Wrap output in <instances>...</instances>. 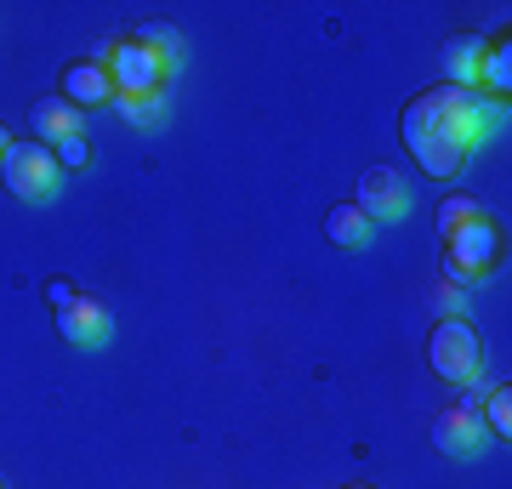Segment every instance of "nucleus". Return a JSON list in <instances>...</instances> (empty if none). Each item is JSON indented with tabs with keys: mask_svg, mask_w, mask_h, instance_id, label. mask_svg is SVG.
Here are the masks:
<instances>
[{
	"mask_svg": "<svg viewBox=\"0 0 512 489\" xmlns=\"http://www.w3.org/2000/svg\"><path fill=\"white\" fill-rule=\"evenodd\" d=\"M137 46H143V52H154L165 63V69H171V63H177V29H171V23H143V29H137Z\"/></svg>",
	"mask_w": 512,
	"mask_h": 489,
	"instance_id": "obj_16",
	"label": "nucleus"
},
{
	"mask_svg": "<svg viewBox=\"0 0 512 489\" xmlns=\"http://www.w3.org/2000/svg\"><path fill=\"white\" fill-rule=\"evenodd\" d=\"M57 330H63V342L97 353V347H109L114 319H109V308H103L97 296H74L69 308H57Z\"/></svg>",
	"mask_w": 512,
	"mask_h": 489,
	"instance_id": "obj_8",
	"label": "nucleus"
},
{
	"mask_svg": "<svg viewBox=\"0 0 512 489\" xmlns=\"http://www.w3.org/2000/svg\"><path fill=\"white\" fill-rule=\"evenodd\" d=\"M501 120H507V103H490L467 86H433L404 109L399 137L427 177H456L467 154L478 143H490V131Z\"/></svg>",
	"mask_w": 512,
	"mask_h": 489,
	"instance_id": "obj_1",
	"label": "nucleus"
},
{
	"mask_svg": "<svg viewBox=\"0 0 512 489\" xmlns=\"http://www.w3.org/2000/svg\"><path fill=\"white\" fill-rule=\"evenodd\" d=\"M484 421H478V404H450V410H439V416H433V450L439 455H461V461H467V455H478L484 450Z\"/></svg>",
	"mask_w": 512,
	"mask_h": 489,
	"instance_id": "obj_7",
	"label": "nucleus"
},
{
	"mask_svg": "<svg viewBox=\"0 0 512 489\" xmlns=\"http://www.w3.org/2000/svg\"><path fill=\"white\" fill-rule=\"evenodd\" d=\"M74 296H80V290H74L69 279H46V302H52V308H69Z\"/></svg>",
	"mask_w": 512,
	"mask_h": 489,
	"instance_id": "obj_19",
	"label": "nucleus"
},
{
	"mask_svg": "<svg viewBox=\"0 0 512 489\" xmlns=\"http://www.w3.org/2000/svg\"><path fill=\"white\" fill-rule=\"evenodd\" d=\"M359 211H365L370 222H399L410 217V205H416V194H410V182L399 177V171H387V165H370L365 177H359Z\"/></svg>",
	"mask_w": 512,
	"mask_h": 489,
	"instance_id": "obj_6",
	"label": "nucleus"
},
{
	"mask_svg": "<svg viewBox=\"0 0 512 489\" xmlns=\"http://www.w3.org/2000/svg\"><path fill=\"white\" fill-rule=\"evenodd\" d=\"M6 148H12V131L0 126V160H6Z\"/></svg>",
	"mask_w": 512,
	"mask_h": 489,
	"instance_id": "obj_20",
	"label": "nucleus"
},
{
	"mask_svg": "<svg viewBox=\"0 0 512 489\" xmlns=\"http://www.w3.org/2000/svg\"><path fill=\"white\" fill-rule=\"evenodd\" d=\"M478 217H490V211H484V205H478L473 194H450V200L439 205V234L450 239L456 228H467V222H478Z\"/></svg>",
	"mask_w": 512,
	"mask_h": 489,
	"instance_id": "obj_15",
	"label": "nucleus"
},
{
	"mask_svg": "<svg viewBox=\"0 0 512 489\" xmlns=\"http://www.w3.org/2000/svg\"><path fill=\"white\" fill-rule=\"evenodd\" d=\"M120 114H126L131 126H160L165 120V91H148V97H114Z\"/></svg>",
	"mask_w": 512,
	"mask_h": 489,
	"instance_id": "obj_17",
	"label": "nucleus"
},
{
	"mask_svg": "<svg viewBox=\"0 0 512 489\" xmlns=\"http://www.w3.org/2000/svg\"><path fill=\"white\" fill-rule=\"evenodd\" d=\"M0 182L18 194V200H52L57 188H63V165L46 143H12L6 148V160H0Z\"/></svg>",
	"mask_w": 512,
	"mask_h": 489,
	"instance_id": "obj_3",
	"label": "nucleus"
},
{
	"mask_svg": "<svg viewBox=\"0 0 512 489\" xmlns=\"http://www.w3.org/2000/svg\"><path fill=\"white\" fill-rule=\"evenodd\" d=\"M348 489H370V484H348Z\"/></svg>",
	"mask_w": 512,
	"mask_h": 489,
	"instance_id": "obj_21",
	"label": "nucleus"
},
{
	"mask_svg": "<svg viewBox=\"0 0 512 489\" xmlns=\"http://www.w3.org/2000/svg\"><path fill=\"white\" fill-rule=\"evenodd\" d=\"M52 154H57V165H63V171H80V165H92V143H86V131H80V137H63Z\"/></svg>",
	"mask_w": 512,
	"mask_h": 489,
	"instance_id": "obj_18",
	"label": "nucleus"
},
{
	"mask_svg": "<svg viewBox=\"0 0 512 489\" xmlns=\"http://www.w3.org/2000/svg\"><path fill=\"white\" fill-rule=\"evenodd\" d=\"M484 46L490 40L484 35H456L450 46H444V74H450V86H478V63H484Z\"/></svg>",
	"mask_w": 512,
	"mask_h": 489,
	"instance_id": "obj_13",
	"label": "nucleus"
},
{
	"mask_svg": "<svg viewBox=\"0 0 512 489\" xmlns=\"http://www.w3.org/2000/svg\"><path fill=\"white\" fill-rule=\"evenodd\" d=\"M478 97L490 91V103H507V91H512V40L501 35V46H484V63H478Z\"/></svg>",
	"mask_w": 512,
	"mask_h": 489,
	"instance_id": "obj_12",
	"label": "nucleus"
},
{
	"mask_svg": "<svg viewBox=\"0 0 512 489\" xmlns=\"http://www.w3.org/2000/svg\"><path fill=\"white\" fill-rule=\"evenodd\" d=\"M495 262H501V234H495L490 217L467 222V228L444 239V273L461 279V285H478L484 273H495Z\"/></svg>",
	"mask_w": 512,
	"mask_h": 489,
	"instance_id": "obj_4",
	"label": "nucleus"
},
{
	"mask_svg": "<svg viewBox=\"0 0 512 489\" xmlns=\"http://www.w3.org/2000/svg\"><path fill=\"white\" fill-rule=\"evenodd\" d=\"M427 364L433 376L450 381V387H473L478 370H484V342L467 319H439L433 336H427Z\"/></svg>",
	"mask_w": 512,
	"mask_h": 489,
	"instance_id": "obj_2",
	"label": "nucleus"
},
{
	"mask_svg": "<svg viewBox=\"0 0 512 489\" xmlns=\"http://www.w3.org/2000/svg\"><path fill=\"white\" fill-rule=\"evenodd\" d=\"M29 126H35V143L57 148L63 137H80V126H86V114L74 109L69 97H40L35 109H29Z\"/></svg>",
	"mask_w": 512,
	"mask_h": 489,
	"instance_id": "obj_10",
	"label": "nucleus"
},
{
	"mask_svg": "<svg viewBox=\"0 0 512 489\" xmlns=\"http://www.w3.org/2000/svg\"><path fill=\"white\" fill-rule=\"evenodd\" d=\"M325 234H330V245H342V251H365L370 234H376V222H370L359 205H330L325 211Z\"/></svg>",
	"mask_w": 512,
	"mask_h": 489,
	"instance_id": "obj_11",
	"label": "nucleus"
},
{
	"mask_svg": "<svg viewBox=\"0 0 512 489\" xmlns=\"http://www.w3.org/2000/svg\"><path fill=\"white\" fill-rule=\"evenodd\" d=\"M103 69H109V80H114V97H148V91H160L165 74H171L160 57L143 52L137 40H120V46H109Z\"/></svg>",
	"mask_w": 512,
	"mask_h": 489,
	"instance_id": "obj_5",
	"label": "nucleus"
},
{
	"mask_svg": "<svg viewBox=\"0 0 512 489\" xmlns=\"http://www.w3.org/2000/svg\"><path fill=\"white\" fill-rule=\"evenodd\" d=\"M57 97H69L74 109H103V103H114V80L97 57H80V63L63 69V91Z\"/></svg>",
	"mask_w": 512,
	"mask_h": 489,
	"instance_id": "obj_9",
	"label": "nucleus"
},
{
	"mask_svg": "<svg viewBox=\"0 0 512 489\" xmlns=\"http://www.w3.org/2000/svg\"><path fill=\"white\" fill-rule=\"evenodd\" d=\"M478 421H484V433H501V444L512 438V387H507V381L484 393V410H478Z\"/></svg>",
	"mask_w": 512,
	"mask_h": 489,
	"instance_id": "obj_14",
	"label": "nucleus"
}]
</instances>
